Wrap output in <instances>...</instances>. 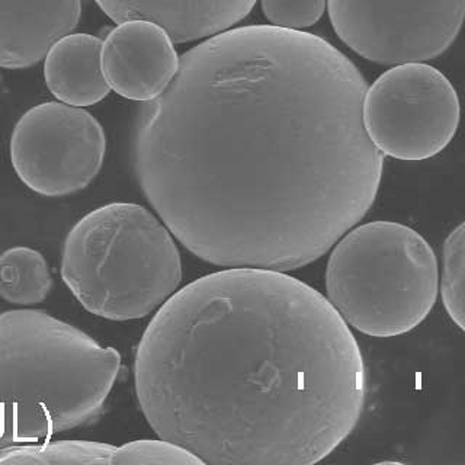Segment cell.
Instances as JSON below:
<instances>
[{
	"label": "cell",
	"instance_id": "12",
	"mask_svg": "<svg viewBox=\"0 0 465 465\" xmlns=\"http://www.w3.org/2000/svg\"><path fill=\"white\" fill-rule=\"evenodd\" d=\"M102 41L87 34H69L45 55L44 76L55 98L72 106L98 104L111 91L101 64Z\"/></svg>",
	"mask_w": 465,
	"mask_h": 465
},
{
	"label": "cell",
	"instance_id": "7",
	"mask_svg": "<svg viewBox=\"0 0 465 465\" xmlns=\"http://www.w3.org/2000/svg\"><path fill=\"white\" fill-rule=\"evenodd\" d=\"M334 33L378 64L432 60L452 45L464 0H327Z\"/></svg>",
	"mask_w": 465,
	"mask_h": 465
},
{
	"label": "cell",
	"instance_id": "8",
	"mask_svg": "<svg viewBox=\"0 0 465 465\" xmlns=\"http://www.w3.org/2000/svg\"><path fill=\"white\" fill-rule=\"evenodd\" d=\"M104 128L77 106L47 102L34 106L15 125L11 159L29 189L65 196L86 188L105 159Z\"/></svg>",
	"mask_w": 465,
	"mask_h": 465
},
{
	"label": "cell",
	"instance_id": "13",
	"mask_svg": "<svg viewBox=\"0 0 465 465\" xmlns=\"http://www.w3.org/2000/svg\"><path fill=\"white\" fill-rule=\"evenodd\" d=\"M53 287L47 261L40 252L25 246L0 254V297L16 305L43 302Z\"/></svg>",
	"mask_w": 465,
	"mask_h": 465
},
{
	"label": "cell",
	"instance_id": "14",
	"mask_svg": "<svg viewBox=\"0 0 465 465\" xmlns=\"http://www.w3.org/2000/svg\"><path fill=\"white\" fill-rule=\"evenodd\" d=\"M115 447L89 440L40 442L0 450V464L76 465L111 464Z\"/></svg>",
	"mask_w": 465,
	"mask_h": 465
},
{
	"label": "cell",
	"instance_id": "4",
	"mask_svg": "<svg viewBox=\"0 0 465 465\" xmlns=\"http://www.w3.org/2000/svg\"><path fill=\"white\" fill-rule=\"evenodd\" d=\"M62 278L94 316L143 319L178 290L181 253L173 234L147 208L108 203L73 225L63 247Z\"/></svg>",
	"mask_w": 465,
	"mask_h": 465
},
{
	"label": "cell",
	"instance_id": "1",
	"mask_svg": "<svg viewBox=\"0 0 465 465\" xmlns=\"http://www.w3.org/2000/svg\"><path fill=\"white\" fill-rule=\"evenodd\" d=\"M362 73L322 36L227 29L179 58L140 108L143 193L193 256L288 272L362 222L384 156L363 127Z\"/></svg>",
	"mask_w": 465,
	"mask_h": 465
},
{
	"label": "cell",
	"instance_id": "9",
	"mask_svg": "<svg viewBox=\"0 0 465 465\" xmlns=\"http://www.w3.org/2000/svg\"><path fill=\"white\" fill-rule=\"evenodd\" d=\"M102 73L109 87L131 101L157 98L178 70L179 57L171 36L156 24H118L102 43Z\"/></svg>",
	"mask_w": 465,
	"mask_h": 465
},
{
	"label": "cell",
	"instance_id": "11",
	"mask_svg": "<svg viewBox=\"0 0 465 465\" xmlns=\"http://www.w3.org/2000/svg\"><path fill=\"white\" fill-rule=\"evenodd\" d=\"M116 24H156L173 43L203 40L227 31L251 14L258 0H94Z\"/></svg>",
	"mask_w": 465,
	"mask_h": 465
},
{
	"label": "cell",
	"instance_id": "17",
	"mask_svg": "<svg viewBox=\"0 0 465 465\" xmlns=\"http://www.w3.org/2000/svg\"><path fill=\"white\" fill-rule=\"evenodd\" d=\"M261 6L271 25L302 31L323 16L326 0H261Z\"/></svg>",
	"mask_w": 465,
	"mask_h": 465
},
{
	"label": "cell",
	"instance_id": "3",
	"mask_svg": "<svg viewBox=\"0 0 465 465\" xmlns=\"http://www.w3.org/2000/svg\"><path fill=\"white\" fill-rule=\"evenodd\" d=\"M121 355L41 310L0 314V450L44 442L99 416Z\"/></svg>",
	"mask_w": 465,
	"mask_h": 465
},
{
	"label": "cell",
	"instance_id": "15",
	"mask_svg": "<svg viewBox=\"0 0 465 465\" xmlns=\"http://www.w3.org/2000/svg\"><path fill=\"white\" fill-rule=\"evenodd\" d=\"M465 225H458L443 243L442 271L438 273V292L450 319L465 329L464 310Z\"/></svg>",
	"mask_w": 465,
	"mask_h": 465
},
{
	"label": "cell",
	"instance_id": "6",
	"mask_svg": "<svg viewBox=\"0 0 465 465\" xmlns=\"http://www.w3.org/2000/svg\"><path fill=\"white\" fill-rule=\"evenodd\" d=\"M363 127L382 156L419 162L440 154L460 124V101L447 76L432 65L404 63L367 87Z\"/></svg>",
	"mask_w": 465,
	"mask_h": 465
},
{
	"label": "cell",
	"instance_id": "5",
	"mask_svg": "<svg viewBox=\"0 0 465 465\" xmlns=\"http://www.w3.org/2000/svg\"><path fill=\"white\" fill-rule=\"evenodd\" d=\"M438 273L435 252L416 230L394 222L356 224L331 247L327 300L355 331L396 338L432 312Z\"/></svg>",
	"mask_w": 465,
	"mask_h": 465
},
{
	"label": "cell",
	"instance_id": "10",
	"mask_svg": "<svg viewBox=\"0 0 465 465\" xmlns=\"http://www.w3.org/2000/svg\"><path fill=\"white\" fill-rule=\"evenodd\" d=\"M82 0H0V67L26 69L72 34Z\"/></svg>",
	"mask_w": 465,
	"mask_h": 465
},
{
	"label": "cell",
	"instance_id": "16",
	"mask_svg": "<svg viewBox=\"0 0 465 465\" xmlns=\"http://www.w3.org/2000/svg\"><path fill=\"white\" fill-rule=\"evenodd\" d=\"M111 464L203 465L189 450L164 440H143L115 447Z\"/></svg>",
	"mask_w": 465,
	"mask_h": 465
},
{
	"label": "cell",
	"instance_id": "2",
	"mask_svg": "<svg viewBox=\"0 0 465 465\" xmlns=\"http://www.w3.org/2000/svg\"><path fill=\"white\" fill-rule=\"evenodd\" d=\"M138 404L203 464L312 465L355 430L367 371L331 302L280 271L229 268L160 305L138 343Z\"/></svg>",
	"mask_w": 465,
	"mask_h": 465
}]
</instances>
